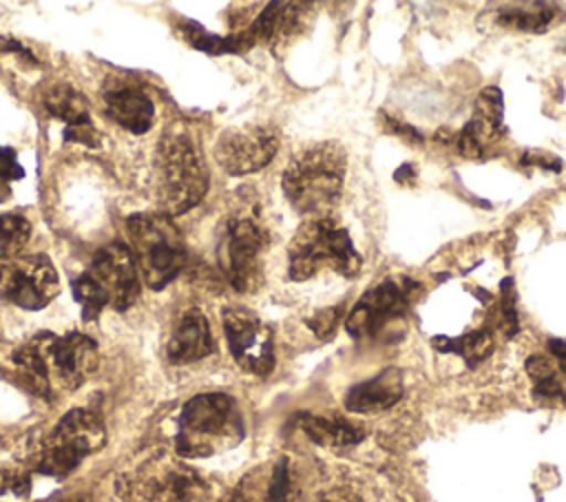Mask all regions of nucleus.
<instances>
[{"label":"nucleus","mask_w":566,"mask_h":502,"mask_svg":"<svg viewBox=\"0 0 566 502\" xmlns=\"http://www.w3.org/2000/svg\"><path fill=\"white\" fill-rule=\"evenodd\" d=\"M73 296L84 321L97 318L106 307L128 310L139 296V270L130 248L122 241L99 248L91 265L73 279Z\"/></svg>","instance_id":"4"},{"label":"nucleus","mask_w":566,"mask_h":502,"mask_svg":"<svg viewBox=\"0 0 566 502\" xmlns=\"http://www.w3.org/2000/svg\"><path fill=\"white\" fill-rule=\"evenodd\" d=\"M208 168L199 146L184 128L161 135L155 150V199L164 215L175 217L195 208L208 190Z\"/></svg>","instance_id":"3"},{"label":"nucleus","mask_w":566,"mask_h":502,"mask_svg":"<svg viewBox=\"0 0 566 502\" xmlns=\"http://www.w3.org/2000/svg\"><path fill=\"white\" fill-rule=\"evenodd\" d=\"M380 122H382V126L389 135H396L402 142H409V144H422L424 142V135H420V130H416L411 124H407V122H402L394 115L380 113Z\"/></svg>","instance_id":"31"},{"label":"nucleus","mask_w":566,"mask_h":502,"mask_svg":"<svg viewBox=\"0 0 566 502\" xmlns=\"http://www.w3.org/2000/svg\"><path fill=\"white\" fill-rule=\"evenodd\" d=\"M526 374L533 380V396L544 402L566 405V372L553 356L533 354L526 358Z\"/></svg>","instance_id":"20"},{"label":"nucleus","mask_w":566,"mask_h":502,"mask_svg":"<svg viewBox=\"0 0 566 502\" xmlns=\"http://www.w3.org/2000/svg\"><path fill=\"white\" fill-rule=\"evenodd\" d=\"M551 356L555 358V363L566 372V338H551L546 343Z\"/></svg>","instance_id":"34"},{"label":"nucleus","mask_w":566,"mask_h":502,"mask_svg":"<svg viewBox=\"0 0 566 502\" xmlns=\"http://www.w3.org/2000/svg\"><path fill=\"white\" fill-rule=\"evenodd\" d=\"M396 181H400V184H413L416 181V168H413V164H402L398 170H396Z\"/></svg>","instance_id":"35"},{"label":"nucleus","mask_w":566,"mask_h":502,"mask_svg":"<svg viewBox=\"0 0 566 502\" xmlns=\"http://www.w3.org/2000/svg\"><path fill=\"white\" fill-rule=\"evenodd\" d=\"M24 177V168L18 161V155L13 148L0 146V203L11 197L13 181Z\"/></svg>","instance_id":"28"},{"label":"nucleus","mask_w":566,"mask_h":502,"mask_svg":"<svg viewBox=\"0 0 566 502\" xmlns=\"http://www.w3.org/2000/svg\"><path fill=\"white\" fill-rule=\"evenodd\" d=\"M11 358L24 385L44 398L55 385L62 389L80 387L97 369L99 360L97 343L82 332L64 336L40 332L20 345Z\"/></svg>","instance_id":"1"},{"label":"nucleus","mask_w":566,"mask_h":502,"mask_svg":"<svg viewBox=\"0 0 566 502\" xmlns=\"http://www.w3.org/2000/svg\"><path fill=\"white\" fill-rule=\"evenodd\" d=\"M31 237L29 219L20 215H0V261L15 259Z\"/></svg>","instance_id":"25"},{"label":"nucleus","mask_w":566,"mask_h":502,"mask_svg":"<svg viewBox=\"0 0 566 502\" xmlns=\"http://www.w3.org/2000/svg\"><path fill=\"white\" fill-rule=\"evenodd\" d=\"M268 243L270 234L254 217L232 215L226 219L219 239V265L237 292L252 294L261 290Z\"/></svg>","instance_id":"8"},{"label":"nucleus","mask_w":566,"mask_h":502,"mask_svg":"<svg viewBox=\"0 0 566 502\" xmlns=\"http://www.w3.org/2000/svg\"><path fill=\"white\" fill-rule=\"evenodd\" d=\"M360 268L363 259L349 232L332 217L307 219L287 248V274L294 281L312 279L321 270H334L352 279Z\"/></svg>","instance_id":"6"},{"label":"nucleus","mask_w":566,"mask_h":502,"mask_svg":"<svg viewBox=\"0 0 566 502\" xmlns=\"http://www.w3.org/2000/svg\"><path fill=\"white\" fill-rule=\"evenodd\" d=\"M279 137L270 126L241 124L223 130L214 142V159L228 175H250L265 168L276 155Z\"/></svg>","instance_id":"12"},{"label":"nucleus","mask_w":566,"mask_h":502,"mask_svg":"<svg viewBox=\"0 0 566 502\" xmlns=\"http://www.w3.org/2000/svg\"><path fill=\"white\" fill-rule=\"evenodd\" d=\"M321 502H363L358 493H354L352 489H345V487H338V489H332L327 491Z\"/></svg>","instance_id":"33"},{"label":"nucleus","mask_w":566,"mask_h":502,"mask_svg":"<svg viewBox=\"0 0 566 502\" xmlns=\"http://www.w3.org/2000/svg\"><path fill=\"white\" fill-rule=\"evenodd\" d=\"M104 442L106 429L97 414L88 409H71L44 440L35 460V469L51 478H64L86 456L102 449Z\"/></svg>","instance_id":"9"},{"label":"nucleus","mask_w":566,"mask_h":502,"mask_svg":"<svg viewBox=\"0 0 566 502\" xmlns=\"http://www.w3.org/2000/svg\"><path fill=\"white\" fill-rule=\"evenodd\" d=\"M402 394V372L398 367H387L374 378L349 387L345 394V409L352 414H378L394 407Z\"/></svg>","instance_id":"18"},{"label":"nucleus","mask_w":566,"mask_h":502,"mask_svg":"<svg viewBox=\"0 0 566 502\" xmlns=\"http://www.w3.org/2000/svg\"><path fill=\"white\" fill-rule=\"evenodd\" d=\"M345 168L347 157L336 142H321L296 153L283 170L285 199L298 215L329 217L343 195Z\"/></svg>","instance_id":"2"},{"label":"nucleus","mask_w":566,"mask_h":502,"mask_svg":"<svg viewBox=\"0 0 566 502\" xmlns=\"http://www.w3.org/2000/svg\"><path fill=\"white\" fill-rule=\"evenodd\" d=\"M292 493H294L292 469H290V460L283 456L272 464V471L263 491V502H290Z\"/></svg>","instance_id":"26"},{"label":"nucleus","mask_w":566,"mask_h":502,"mask_svg":"<svg viewBox=\"0 0 566 502\" xmlns=\"http://www.w3.org/2000/svg\"><path fill=\"white\" fill-rule=\"evenodd\" d=\"M31 487L29 471L20 467H0V495H27Z\"/></svg>","instance_id":"30"},{"label":"nucleus","mask_w":566,"mask_h":502,"mask_svg":"<svg viewBox=\"0 0 566 502\" xmlns=\"http://www.w3.org/2000/svg\"><path fill=\"white\" fill-rule=\"evenodd\" d=\"M343 318V307L340 305H332V307H325V310H318L314 312L310 318H307V327L323 341L332 338L338 323Z\"/></svg>","instance_id":"29"},{"label":"nucleus","mask_w":566,"mask_h":502,"mask_svg":"<svg viewBox=\"0 0 566 502\" xmlns=\"http://www.w3.org/2000/svg\"><path fill=\"white\" fill-rule=\"evenodd\" d=\"M214 349V338L210 332V323L201 310L188 307L181 310L168 330V338L164 345L168 363L186 365L206 358Z\"/></svg>","instance_id":"15"},{"label":"nucleus","mask_w":566,"mask_h":502,"mask_svg":"<svg viewBox=\"0 0 566 502\" xmlns=\"http://www.w3.org/2000/svg\"><path fill=\"white\" fill-rule=\"evenodd\" d=\"M310 11L312 7L305 2H270L243 31L250 38L252 46H281L305 29Z\"/></svg>","instance_id":"17"},{"label":"nucleus","mask_w":566,"mask_h":502,"mask_svg":"<svg viewBox=\"0 0 566 502\" xmlns=\"http://www.w3.org/2000/svg\"><path fill=\"white\" fill-rule=\"evenodd\" d=\"M60 294V276L46 254L0 263V299L22 310H42Z\"/></svg>","instance_id":"11"},{"label":"nucleus","mask_w":566,"mask_h":502,"mask_svg":"<svg viewBox=\"0 0 566 502\" xmlns=\"http://www.w3.org/2000/svg\"><path fill=\"white\" fill-rule=\"evenodd\" d=\"M420 283L409 276L385 279L369 287L345 318V330L354 338H385L409 312Z\"/></svg>","instance_id":"10"},{"label":"nucleus","mask_w":566,"mask_h":502,"mask_svg":"<svg viewBox=\"0 0 566 502\" xmlns=\"http://www.w3.org/2000/svg\"><path fill=\"white\" fill-rule=\"evenodd\" d=\"M243 420L232 396L206 391L192 396L179 414L175 447L179 456L206 458L241 442Z\"/></svg>","instance_id":"5"},{"label":"nucleus","mask_w":566,"mask_h":502,"mask_svg":"<svg viewBox=\"0 0 566 502\" xmlns=\"http://www.w3.org/2000/svg\"><path fill=\"white\" fill-rule=\"evenodd\" d=\"M555 13H557L555 4L531 2V4H517V7L500 9L495 13V22L500 27H504V29L539 33V31H544L553 22Z\"/></svg>","instance_id":"23"},{"label":"nucleus","mask_w":566,"mask_h":502,"mask_svg":"<svg viewBox=\"0 0 566 502\" xmlns=\"http://www.w3.org/2000/svg\"><path fill=\"white\" fill-rule=\"evenodd\" d=\"M520 330L517 310H515V296H513V281L506 279L500 285V305H497V332L504 338L515 336Z\"/></svg>","instance_id":"27"},{"label":"nucleus","mask_w":566,"mask_h":502,"mask_svg":"<svg viewBox=\"0 0 566 502\" xmlns=\"http://www.w3.org/2000/svg\"><path fill=\"white\" fill-rule=\"evenodd\" d=\"M126 234L139 276L150 290H164L186 265L181 230L164 212H137L126 219Z\"/></svg>","instance_id":"7"},{"label":"nucleus","mask_w":566,"mask_h":502,"mask_svg":"<svg viewBox=\"0 0 566 502\" xmlns=\"http://www.w3.org/2000/svg\"><path fill=\"white\" fill-rule=\"evenodd\" d=\"M298 427L312 442L321 447H352L365 438L363 425L343 416L301 414Z\"/></svg>","instance_id":"19"},{"label":"nucleus","mask_w":566,"mask_h":502,"mask_svg":"<svg viewBox=\"0 0 566 502\" xmlns=\"http://www.w3.org/2000/svg\"><path fill=\"white\" fill-rule=\"evenodd\" d=\"M522 164L524 166H539V168H555V170L562 168V161L557 157H553L548 153H531V150L524 153Z\"/></svg>","instance_id":"32"},{"label":"nucleus","mask_w":566,"mask_h":502,"mask_svg":"<svg viewBox=\"0 0 566 502\" xmlns=\"http://www.w3.org/2000/svg\"><path fill=\"white\" fill-rule=\"evenodd\" d=\"M181 35L188 44H192L199 51L212 53V55H221V53H243L248 49H252L250 38L245 35V31L232 33V35H214L210 31H206L201 24L195 22H186L181 29Z\"/></svg>","instance_id":"24"},{"label":"nucleus","mask_w":566,"mask_h":502,"mask_svg":"<svg viewBox=\"0 0 566 502\" xmlns=\"http://www.w3.org/2000/svg\"><path fill=\"white\" fill-rule=\"evenodd\" d=\"M44 108L57 117L60 122L66 124V128L71 126H80V124H88L91 117H88V104L84 100L82 93H77L71 84L66 82H57V84H51L46 91H44Z\"/></svg>","instance_id":"22"},{"label":"nucleus","mask_w":566,"mask_h":502,"mask_svg":"<svg viewBox=\"0 0 566 502\" xmlns=\"http://www.w3.org/2000/svg\"><path fill=\"white\" fill-rule=\"evenodd\" d=\"M223 334L232 358L250 374L268 376L274 367V338L265 321L243 307L223 312Z\"/></svg>","instance_id":"13"},{"label":"nucleus","mask_w":566,"mask_h":502,"mask_svg":"<svg viewBox=\"0 0 566 502\" xmlns=\"http://www.w3.org/2000/svg\"><path fill=\"white\" fill-rule=\"evenodd\" d=\"M104 111L113 122L133 135H144L155 115L148 93L128 80H115L104 86Z\"/></svg>","instance_id":"16"},{"label":"nucleus","mask_w":566,"mask_h":502,"mask_svg":"<svg viewBox=\"0 0 566 502\" xmlns=\"http://www.w3.org/2000/svg\"><path fill=\"white\" fill-rule=\"evenodd\" d=\"M502 115L504 102L502 91L497 86H486L475 97L471 119L453 135V146L464 157H480L484 148L495 142L502 133Z\"/></svg>","instance_id":"14"},{"label":"nucleus","mask_w":566,"mask_h":502,"mask_svg":"<svg viewBox=\"0 0 566 502\" xmlns=\"http://www.w3.org/2000/svg\"><path fill=\"white\" fill-rule=\"evenodd\" d=\"M431 345L438 352H447V354H458L469 367H475L478 363H482L484 358L491 356V352L495 349V334L489 327H480L473 330L469 334L449 338V336H433Z\"/></svg>","instance_id":"21"}]
</instances>
